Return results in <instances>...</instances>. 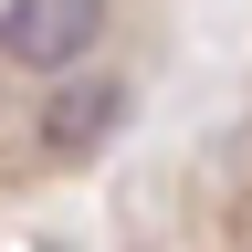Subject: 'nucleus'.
<instances>
[{
	"label": "nucleus",
	"mask_w": 252,
	"mask_h": 252,
	"mask_svg": "<svg viewBox=\"0 0 252 252\" xmlns=\"http://www.w3.org/2000/svg\"><path fill=\"white\" fill-rule=\"evenodd\" d=\"M105 32H116V0H0V74L53 84L105 53Z\"/></svg>",
	"instance_id": "1"
},
{
	"label": "nucleus",
	"mask_w": 252,
	"mask_h": 252,
	"mask_svg": "<svg viewBox=\"0 0 252 252\" xmlns=\"http://www.w3.org/2000/svg\"><path fill=\"white\" fill-rule=\"evenodd\" d=\"M126 105H137V94H126L116 74L74 63V74H53V84H42V116H32V137H42L53 158H94V147L126 126Z\"/></svg>",
	"instance_id": "2"
}]
</instances>
